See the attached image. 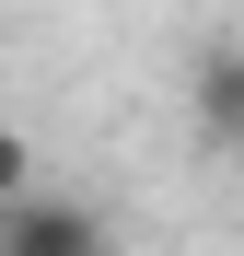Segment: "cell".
Masks as SVG:
<instances>
[{"label":"cell","mask_w":244,"mask_h":256,"mask_svg":"<svg viewBox=\"0 0 244 256\" xmlns=\"http://www.w3.org/2000/svg\"><path fill=\"white\" fill-rule=\"evenodd\" d=\"M0 256H105V222H93V210H81V198H12V210H0Z\"/></svg>","instance_id":"6da1fadb"},{"label":"cell","mask_w":244,"mask_h":256,"mask_svg":"<svg viewBox=\"0 0 244 256\" xmlns=\"http://www.w3.org/2000/svg\"><path fill=\"white\" fill-rule=\"evenodd\" d=\"M186 105H198V140L210 152H244V35H210V47H198Z\"/></svg>","instance_id":"7a4b0ae2"},{"label":"cell","mask_w":244,"mask_h":256,"mask_svg":"<svg viewBox=\"0 0 244 256\" xmlns=\"http://www.w3.org/2000/svg\"><path fill=\"white\" fill-rule=\"evenodd\" d=\"M23 186H35V152H23V128H0V210H12Z\"/></svg>","instance_id":"3957f363"}]
</instances>
